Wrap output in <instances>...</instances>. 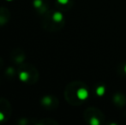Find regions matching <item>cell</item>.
I'll return each mask as SVG.
<instances>
[{"instance_id":"6da1fadb","label":"cell","mask_w":126,"mask_h":125,"mask_svg":"<svg viewBox=\"0 0 126 125\" xmlns=\"http://www.w3.org/2000/svg\"><path fill=\"white\" fill-rule=\"evenodd\" d=\"M84 118L88 124L93 125H99L102 124L105 119V116L100 110L94 107H89L84 113Z\"/></svg>"},{"instance_id":"7a4b0ae2","label":"cell","mask_w":126,"mask_h":125,"mask_svg":"<svg viewBox=\"0 0 126 125\" xmlns=\"http://www.w3.org/2000/svg\"><path fill=\"white\" fill-rule=\"evenodd\" d=\"M52 18H53V20H54L55 22H61V21L63 20V15H62L60 12H55V13L53 14Z\"/></svg>"},{"instance_id":"3957f363","label":"cell","mask_w":126,"mask_h":125,"mask_svg":"<svg viewBox=\"0 0 126 125\" xmlns=\"http://www.w3.org/2000/svg\"><path fill=\"white\" fill-rule=\"evenodd\" d=\"M19 78L21 79L22 81H27L28 79V74L27 72H22L19 75Z\"/></svg>"},{"instance_id":"277c9868","label":"cell","mask_w":126,"mask_h":125,"mask_svg":"<svg viewBox=\"0 0 126 125\" xmlns=\"http://www.w3.org/2000/svg\"><path fill=\"white\" fill-rule=\"evenodd\" d=\"M33 5H34L36 8H40V7L42 5V1L41 0H34V2H33Z\"/></svg>"},{"instance_id":"5b68a950","label":"cell","mask_w":126,"mask_h":125,"mask_svg":"<svg viewBox=\"0 0 126 125\" xmlns=\"http://www.w3.org/2000/svg\"><path fill=\"white\" fill-rule=\"evenodd\" d=\"M43 102H44V103H46V104L51 103V98H48V97H47V98H45L43 99Z\"/></svg>"},{"instance_id":"8992f818","label":"cell","mask_w":126,"mask_h":125,"mask_svg":"<svg viewBox=\"0 0 126 125\" xmlns=\"http://www.w3.org/2000/svg\"><path fill=\"white\" fill-rule=\"evenodd\" d=\"M58 3H62V4H65V3H68L69 0H58Z\"/></svg>"},{"instance_id":"52a82bcc","label":"cell","mask_w":126,"mask_h":125,"mask_svg":"<svg viewBox=\"0 0 126 125\" xmlns=\"http://www.w3.org/2000/svg\"><path fill=\"white\" fill-rule=\"evenodd\" d=\"M3 118H4V116H3V114L2 113V112H0V122H1V121H3Z\"/></svg>"},{"instance_id":"ba28073f","label":"cell","mask_w":126,"mask_h":125,"mask_svg":"<svg viewBox=\"0 0 126 125\" xmlns=\"http://www.w3.org/2000/svg\"><path fill=\"white\" fill-rule=\"evenodd\" d=\"M8 1H11V0H8Z\"/></svg>"}]
</instances>
